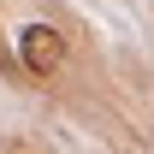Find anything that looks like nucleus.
Wrapping results in <instances>:
<instances>
[{
	"label": "nucleus",
	"mask_w": 154,
	"mask_h": 154,
	"mask_svg": "<svg viewBox=\"0 0 154 154\" xmlns=\"http://www.w3.org/2000/svg\"><path fill=\"white\" fill-rule=\"evenodd\" d=\"M18 54H24V65H30L36 77H48V71H59L65 42H59L54 24H24V30H18Z\"/></svg>",
	"instance_id": "obj_1"
}]
</instances>
